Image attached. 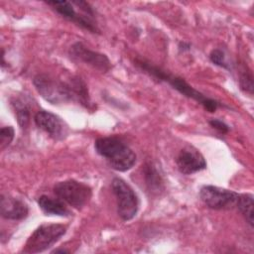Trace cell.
I'll return each instance as SVG.
<instances>
[{"instance_id": "cell-1", "label": "cell", "mask_w": 254, "mask_h": 254, "mask_svg": "<svg viewBox=\"0 0 254 254\" xmlns=\"http://www.w3.org/2000/svg\"><path fill=\"white\" fill-rule=\"evenodd\" d=\"M135 64L143 70L145 73L149 74L150 76L158 79L159 81H165L169 83L174 89L179 91L181 94L193 99L197 103H199L206 111L208 112H214L218 107L224 106L219 101L207 97L198 90L194 89L192 86H190L184 78L174 75L154 64H152L150 62L143 60V59H136Z\"/></svg>"}, {"instance_id": "cell-2", "label": "cell", "mask_w": 254, "mask_h": 254, "mask_svg": "<svg viewBox=\"0 0 254 254\" xmlns=\"http://www.w3.org/2000/svg\"><path fill=\"white\" fill-rule=\"evenodd\" d=\"M98 155L105 158L110 167L118 172H126L134 167L137 156L123 141L116 137H100L94 142Z\"/></svg>"}, {"instance_id": "cell-3", "label": "cell", "mask_w": 254, "mask_h": 254, "mask_svg": "<svg viewBox=\"0 0 254 254\" xmlns=\"http://www.w3.org/2000/svg\"><path fill=\"white\" fill-rule=\"evenodd\" d=\"M33 83L40 95L51 104L59 105L74 101L70 78L68 81L54 78L46 73L37 74Z\"/></svg>"}, {"instance_id": "cell-4", "label": "cell", "mask_w": 254, "mask_h": 254, "mask_svg": "<svg viewBox=\"0 0 254 254\" xmlns=\"http://www.w3.org/2000/svg\"><path fill=\"white\" fill-rule=\"evenodd\" d=\"M112 192L116 197L117 213L123 221L133 219L139 209L140 201L134 190L121 178L115 177L111 182Z\"/></svg>"}, {"instance_id": "cell-5", "label": "cell", "mask_w": 254, "mask_h": 254, "mask_svg": "<svg viewBox=\"0 0 254 254\" xmlns=\"http://www.w3.org/2000/svg\"><path fill=\"white\" fill-rule=\"evenodd\" d=\"M66 232V226L59 223L42 224L28 238L23 249L26 253H39L47 250Z\"/></svg>"}, {"instance_id": "cell-6", "label": "cell", "mask_w": 254, "mask_h": 254, "mask_svg": "<svg viewBox=\"0 0 254 254\" xmlns=\"http://www.w3.org/2000/svg\"><path fill=\"white\" fill-rule=\"evenodd\" d=\"M55 194L68 205L81 208L90 199L92 190L84 183L75 180H65L54 186Z\"/></svg>"}, {"instance_id": "cell-7", "label": "cell", "mask_w": 254, "mask_h": 254, "mask_svg": "<svg viewBox=\"0 0 254 254\" xmlns=\"http://www.w3.org/2000/svg\"><path fill=\"white\" fill-rule=\"evenodd\" d=\"M199 197L208 208L214 210H225L236 206L239 193L219 187L205 185L199 190Z\"/></svg>"}, {"instance_id": "cell-8", "label": "cell", "mask_w": 254, "mask_h": 254, "mask_svg": "<svg viewBox=\"0 0 254 254\" xmlns=\"http://www.w3.org/2000/svg\"><path fill=\"white\" fill-rule=\"evenodd\" d=\"M68 53L72 60L88 64L101 72H107L111 68V62L106 55L91 51L80 42L74 43Z\"/></svg>"}, {"instance_id": "cell-9", "label": "cell", "mask_w": 254, "mask_h": 254, "mask_svg": "<svg viewBox=\"0 0 254 254\" xmlns=\"http://www.w3.org/2000/svg\"><path fill=\"white\" fill-rule=\"evenodd\" d=\"M47 4L51 6L58 14H60L64 19L76 24L77 26L91 32L98 33L99 30L97 28L96 23L93 18L86 14H79L75 11L74 5L69 1H48Z\"/></svg>"}, {"instance_id": "cell-10", "label": "cell", "mask_w": 254, "mask_h": 254, "mask_svg": "<svg viewBox=\"0 0 254 254\" xmlns=\"http://www.w3.org/2000/svg\"><path fill=\"white\" fill-rule=\"evenodd\" d=\"M34 121L39 129L46 132L51 138L56 141H61L67 136V125L60 116L50 111H38L35 114Z\"/></svg>"}, {"instance_id": "cell-11", "label": "cell", "mask_w": 254, "mask_h": 254, "mask_svg": "<svg viewBox=\"0 0 254 254\" xmlns=\"http://www.w3.org/2000/svg\"><path fill=\"white\" fill-rule=\"evenodd\" d=\"M178 170L183 175H192L204 170L207 166L204 157L193 147L183 148L176 159Z\"/></svg>"}, {"instance_id": "cell-12", "label": "cell", "mask_w": 254, "mask_h": 254, "mask_svg": "<svg viewBox=\"0 0 254 254\" xmlns=\"http://www.w3.org/2000/svg\"><path fill=\"white\" fill-rule=\"evenodd\" d=\"M29 208L27 204L16 197L1 194L0 196V214L3 218L9 220H22L28 216Z\"/></svg>"}, {"instance_id": "cell-13", "label": "cell", "mask_w": 254, "mask_h": 254, "mask_svg": "<svg viewBox=\"0 0 254 254\" xmlns=\"http://www.w3.org/2000/svg\"><path fill=\"white\" fill-rule=\"evenodd\" d=\"M38 205L47 215L69 216L71 214L70 210L65 205V202L59 197L53 198L51 196L43 194L38 198Z\"/></svg>"}, {"instance_id": "cell-14", "label": "cell", "mask_w": 254, "mask_h": 254, "mask_svg": "<svg viewBox=\"0 0 254 254\" xmlns=\"http://www.w3.org/2000/svg\"><path fill=\"white\" fill-rule=\"evenodd\" d=\"M144 182L147 190L152 194H159L164 190V181L157 170V168L152 163H146L143 167Z\"/></svg>"}, {"instance_id": "cell-15", "label": "cell", "mask_w": 254, "mask_h": 254, "mask_svg": "<svg viewBox=\"0 0 254 254\" xmlns=\"http://www.w3.org/2000/svg\"><path fill=\"white\" fill-rule=\"evenodd\" d=\"M236 206L241 212V214L244 216L246 222L253 227L254 219H253V207H254V201H253V195L250 193H242L239 194V197L236 202Z\"/></svg>"}, {"instance_id": "cell-16", "label": "cell", "mask_w": 254, "mask_h": 254, "mask_svg": "<svg viewBox=\"0 0 254 254\" xmlns=\"http://www.w3.org/2000/svg\"><path fill=\"white\" fill-rule=\"evenodd\" d=\"M13 105L15 106V112L16 117L18 120V123L22 129L27 128L29 121H30V109L29 107L23 103L22 101L16 100Z\"/></svg>"}, {"instance_id": "cell-17", "label": "cell", "mask_w": 254, "mask_h": 254, "mask_svg": "<svg viewBox=\"0 0 254 254\" xmlns=\"http://www.w3.org/2000/svg\"><path fill=\"white\" fill-rule=\"evenodd\" d=\"M239 84L243 91L249 93L250 95L253 94V76L251 70L243 65L240 69L239 73Z\"/></svg>"}, {"instance_id": "cell-18", "label": "cell", "mask_w": 254, "mask_h": 254, "mask_svg": "<svg viewBox=\"0 0 254 254\" xmlns=\"http://www.w3.org/2000/svg\"><path fill=\"white\" fill-rule=\"evenodd\" d=\"M209 60L213 64L217 66H220L227 70H231V64L227 62L225 53L222 50L213 49L209 54Z\"/></svg>"}, {"instance_id": "cell-19", "label": "cell", "mask_w": 254, "mask_h": 254, "mask_svg": "<svg viewBox=\"0 0 254 254\" xmlns=\"http://www.w3.org/2000/svg\"><path fill=\"white\" fill-rule=\"evenodd\" d=\"M15 131L12 126H4L0 130V149L3 151L13 141Z\"/></svg>"}, {"instance_id": "cell-20", "label": "cell", "mask_w": 254, "mask_h": 254, "mask_svg": "<svg viewBox=\"0 0 254 254\" xmlns=\"http://www.w3.org/2000/svg\"><path fill=\"white\" fill-rule=\"evenodd\" d=\"M208 123H209V125H210L213 129L217 130L219 133L226 134V133L229 132V126H228L224 121H222V120H220V119L213 118V119H210V120L208 121Z\"/></svg>"}, {"instance_id": "cell-21", "label": "cell", "mask_w": 254, "mask_h": 254, "mask_svg": "<svg viewBox=\"0 0 254 254\" xmlns=\"http://www.w3.org/2000/svg\"><path fill=\"white\" fill-rule=\"evenodd\" d=\"M190 44L188 43V42H180L179 43V50L181 52H187V51H190Z\"/></svg>"}, {"instance_id": "cell-22", "label": "cell", "mask_w": 254, "mask_h": 254, "mask_svg": "<svg viewBox=\"0 0 254 254\" xmlns=\"http://www.w3.org/2000/svg\"><path fill=\"white\" fill-rule=\"evenodd\" d=\"M53 253H69V251L66 249H55Z\"/></svg>"}]
</instances>
